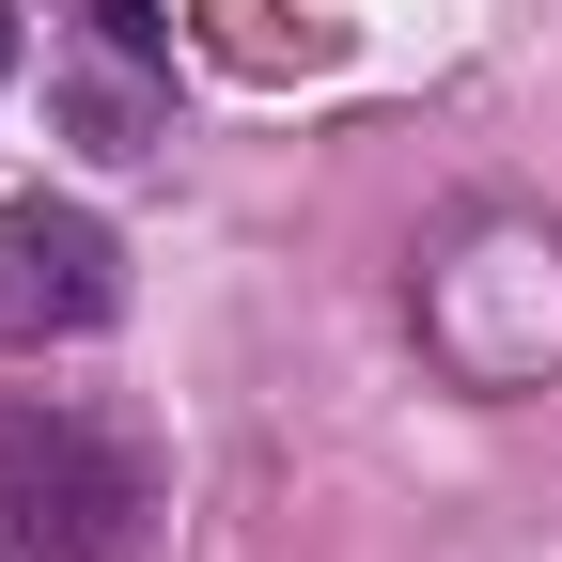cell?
<instances>
[{"label": "cell", "instance_id": "6da1fadb", "mask_svg": "<svg viewBox=\"0 0 562 562\" xmlns=\"http://www.w3.org/2000/svg\"><path fill=\"white\" fill-rule=\"evenodd\" d=\"M406 313H422V360H438L453 391H547L562 375V220H531V203H469V220L422 235L406 266Z\"/></svg>", "mask_w": 562, "mask_h": 562}, {"label": "cell", "instance_id": "7a4b0ae2", "mask_svg": "<svg viewBox=\"0 0 562 562\" xmlns=\"http://www.w3.org/2000/svg\"><path fill=\"white\" fill-rule=\"evenodd\" d=\"M140 531V453L94 406H0V562H110Z\"/></svg>", "mask_w": 562, "mask_h": 562}, {"label": "cell", "instance_id": "3957f363", "mask_svg": "<svg viewBox=\"0 0 562 562\" xmlns=\"http://www.w3.org/2000/svg\"><path fill=\"white\" fill-rule=\"evenodd\" d=\"M125 313V250L94 203H0V344H94Z\"/></svg>", "mask_w": 562, "mask_h": 562}, {"label": "cell", "instance_id": "277c9868", "mask_svg": "<svg viewBox=\"0 0 562 562\" xmlns=\"http://www.w3.org/2000/svg\"><path fill=\"white\" fill-rule=\"evenodd\" d=\"M47 94H63V140L79 157H157V94H172V47L140 0H79L47 47Z\"/></svg>", "mask_w": 562, "mask_h": 562}, {"label": "cell", "instance_id": "5b68a950", "mask_svg": "<svg viewBox=\"0 0 562 562\" xmlns=\"http://www.w3.org/2000/svg\"><path fill=\"white\" fill-rule=\"evenodd\" d=\"M203 47L235 63V79H313V63H344V16H313V0H188Z\"/></svg>", "mask_w": 562, "mask_h": 562}, {"label": "cell", "instance_id": "8992f818", "mask_svg": "<svg viewBox=\"0 0 562 562\" xmlns=\"http://www.w3.org/2000/svg\"><path fill=\"white\" fill-rule=\"evenodd\" d=\"M0 63H16V16H0Z\"/></svg>", "mask_w": 562, "mask_h": 562}]
</instances>
